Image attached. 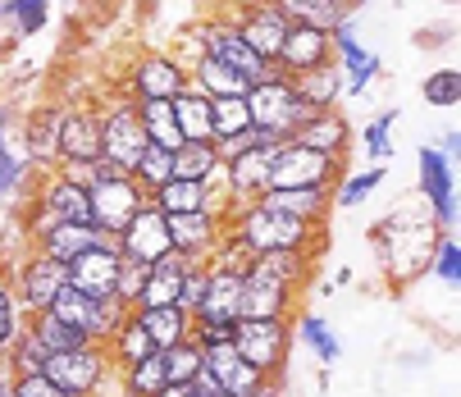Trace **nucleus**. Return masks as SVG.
I'll list each match as a JSON object with an SVG mask.
<instances>
[{
	"mask_svg": "<svg viewBox=\"0 0 461 397\" xmlns=\"http://www.w3.org/2000/svg\"><path fill=\"white\" fill-rule=\"evenodd\" d=\"M293 334H302V343L311 347V356H315L320 365H339L343 343H339L334 329H329L324 315H306V311H297V315H293Z\"/></svg>",
	"mask_w": 461,
	"mask_h": 397,
	"instance_id": "obj_33",
	"label": "nucleus"
},
{
	"mask_svg": "<svg viewBox=\"0 0 461 397\" xmlns=\"http://www.w3.org/2000/svg\"><path fill=\"white\" fill-rule=\"evenodd\" d=\"M0 397H14V374L0 365Z\"/></svg>",
	"mask_w": 461,
	"mask_h": 397,
	"instance_id": "obj_62",
	"label": "nucleus"
},
{
	"mask_svg": "<svg viewBox=\"0 0 461 397\" xmlns=\"http://www.w3.org/2000/svg\"><path fill=\"white\" fill-rule=\"evenodd\" d=\"M138 114H142V128H147V142L156 147H183V132H178V119H174V105L169 101H138Z\"/></svg>",
	"mask_w": 461,
	"mask_h": 397,
	"instance_id": "obj_36",
	"label": "nucleus"
},
{
	"mask_svg": "<svg viewBox=\"0 0 461 397\" xmlns=\"http://www.w3.org/2000/svg\"><path fill=\"white\" fill-rule=\"evenodd\" d=\"M32 202H41L50 215L69 220V224H92V206H87V187L83 183H69L59 169H46V174H32Z\"/></svg>",
	"mask_w": 461,
	"mask_h": 397,
	"instance_id": "obj_19",
	"label": "nucleus"
},
{
	"mask_svg": "<svg viewBox=\"0 0 461 397\" xmlns=\"http://www.w3.org/2000/svg\"><path fill=\"white\" fill-rule=\"evenodd\" d=\"M329 59H334V37H329L324 28H311V23H293L279 55H275V69L284 78H293V74H306V69L329 64Z\"/></svg>",
	"mask_w": 461,
	"mask_h": 397,
	"instance_id": "obj_17",
	"label": "nucleus"
},
{
	"mask_svg": "<svg viewBox=\"0 0 461 397\" xmlns=\"http://www.w3.org/2000/svg\"><path fill=\"white\" fill-rule=\"evenodd\" d=\"M151 206H160L165 215L206 211V183H192V178H169L165 187H156V192H151Z\"/></svg>",
	"mask_w": 461,
	"mask_h": 397,
	"instance_id": "obj_35",
	"label": "nucleus"
},
{
	"mask_svg": "<svg viewBox=\"0 0 461 397\" xmlns=\"http://www.w3.org/2000/svg\"><path fill=\"white\" fill-rule=\"evenodd\" d=\"M28 178H32V165L23 160L14 138H5V142H0V202H14Z\"/></svg>",
	"mask_w": 461,
	"mask_h": 397,
	"instance_id": "obj_45",
	"label": "nucleus"
},
{
	"mask_svg": "<svg viewBox=\"0 0 461 397\" xmlns=\"http://www.w3.org/2000/svg\"><path fill=\"white\" fill-rule=\"evenodd\" d=\"M192 338L202 347H215V343H233V324H215V320H192Z\"/></svg>",
	"mask_w": 461,
	"mask_h": 397,
	"instance_id": "obj_56",
	"label": "nucleus"
},
{
	"mask_svg": "<svg viewBox=\"0 0 461 397\" xmlns=\"http://www.w3.org/2000/svg\"><path fill=\"white\" fill-rule=\"evenodd\" d=\"M105 347V356H110V370L119 374V370H128V365H138L142 356H151L156 347H151V338H147V329L133 320V315H128L119 329H114V334L101 343Z\"/></svg>",
	"mask_w": 461,
	"mask_h": 397,
	"instance_id": "obj_31",
	"label": "nucleus"
},
{
	"mask_svg": "<svg viewBox=\"0 0 461 397\" xmlns=\"http://www.w3.org/2000/svg\"><path fill=\"white\" fill-rule=\"evenodd\" d=\"M297 311H302V288H293L288 279H279L266 260H251V270L242 279V315H279V320H293Z\"/></svg>",
	"mask_w": 461,
	"mask_h": 397,
	"instance_id": "obj_11",
	"label": "nucleus"
},
{
	"mask_svg": "<svg viewBox=\"0 0 461 397\" xmlns=\"http://www.w3.org/2000/svg\"><path fill=\"white\" fill-rule=\"evenodd\" d=\"M416 169H420V196H425V211H429L434 229H452L456 224V169H452V160L438 156V147H420Z\"/></svg>",
	"mask_w": 461,
	"mask_h": 397,
	"instance_id": "obj_12",
	"label": "nucleus"
},
{
	"mask_svg": "<svg viewBox=\"0 0 461 397\" xmlns=\"http://www.w3.org/2000/svg\"><path fill=\"white\" fill-rule=\"evenodd\" d=\"M169 178H174V151L151 142V147L142 151V160L133 165V183H138V187L151 196V192H156V187H165Z\"/></svg>",
	"mask_w": 461,
	"mask_h": 397,
	"instance_id": "obj_44",
	"label": "nucleus"
},
{
	"mask_svg": "<svg viewBox=\"0 0 461 397\" xmlns=\"http://www.w3.org/2000/svg\"><path fill=\"white\" fill-rule=\"evenodd\" d=\"M242 279L238 270H220V265H206V297L196 306L192 320H215V324H233L242 315Z\"/></svg>",
	"mask_w": 461,
	"mask_h": 397,
	"instance_id": "obj_23",
	"label": "nucleus"
},
{
	"mask_svg": "<svg viewBox=\"0 0 461 397\" xmlns=\"http://www.w3.org/2000/svg\"><path fill=\"white\" fill-rule=\"evenodd\" d=\"M14 397H69V392H64V388L41 370V374H23V379H14Z\"/></svg>",
	"mask_w": 461,
	"mask_h": 397,
	"instance_id": "obj_55",
	"label": "nucleus"
},
{
	"mask_svg": "<svg viewBox=\"0 0 461 397\" xmlns=\"http://www.w3.org/2000/svg\"><path fill=\"white\" fill-rule=\"evenodd\" d=\"M393 123H398V110H384V114H375L366 128H361V151H366V160L370 165H388L393 160Z\"/></svg>",
	"mask_w": 461,
	"mask_h": 397,
	"instance_id": "obj_43",
	"label": "nucleus"
},
{
	"mask_svg": "<svg viewBox=\"0 0 461 397\" xmlns=\"http://www.w3.org/2000/svg\"><path fill=\"white\" fill-rule=\"evenodd\" d=\"M156 397H196V392H192V383H165Z\"/></svg>",
	"mask_w": 461,
	"mask_h": 397,
	"instance_id": "obj_61",
	"label": "nucleus"
},
{
	"mask_svg": "<svg viewBox=\"0 0 461 397\" xmlns=\"http://www.w3.org/2000/svg\"><path fill=\"white\" fill-rule=\"evenodd\" d=\"M288 83L311 110H339L343 105V69L334 59L315 64V69H306V74H293Z\"/></svg>",
	"mask_w": 461,
	"mask_h": 397,
	"instance_id": "obj_28",
	"label": "nucleus"
},
{
	"mask_svg": "<svg viewBox=\"0 0 461 397\" xmlns=\"http://www.w3.org/2000/svg\"><path fill=\"white\" fill-rule=\"evenodd\" d=\"M233 347L266 379H284V365H288V352H293V320L242 315V320H233Z\"/></svg>",
	"mask_w": 461,
	"mask_h": 397,
	"instance_id": "obj_2",
	"label": "nucleus"
},
{
	"mask_svg": "<svg viewBox=\"0 0 461 397\" xmlns=\"http://www.w3.org/2000/svg\"><path fill=\"white\" fill-rule=\"evenodd\" d=\"M28 324H32V334L41 338V347H46V352H69V347H83V343H87V334H83V329L64 324V320H55L50 311H37V315H28Z\"/></svg>",
	"mask_w": 461,
	"mask_h": 397,
	"instance_id": "obj_40",
	"label": "nucleus"
},
{
	"mask_svg": "<svg viewBox=\"0 0 461 397\" xmlns=\"http://www.w3.org/2000/svg\"><path fill=\"white\" fill-rule=\"evenodd\" d=\"M5 275H10V288H14L19 311H23V315H37V311H46V306L55 302V293H59L64 284H69V265L28 247L23 260L14 265V270H5Z\"/></svg>",
	"mask_w": 461,
	"mask_h": 397,
	"instance_id": "obj_8",
	"label": "nucleus"
},
{
	"mask_svg": "<svg viewBox=\"0 0 461 397\" xmlns=\"http://www.w3.org/2000/svg\"><path fill=\"white\" fill-rule=\"evenodd\" d=\"M114 279H119V247L114 238L87 247L83 256L69 260V288H78L83 297L101 302V297H114Z\"/></svg>",
	"mask_w": 461,
	"mask_h": 397,
	"instance_id": "obj_16",
	"label": "nucleus"
},
{
	"mask_svg": "<svg viewBox=\"0 0 461 397\" xmlns=\"http://www.w3.org/2000/svg\"><path fill=\"white\" fill-rule=\"evenodd\" d=\"M50 23V0H10V28L14 37H37Z\"/></svg>",
	"mask_w": 461,
	"mask_h": 397,
	"instance_id": "obj_49",
	"label": "nucleus"
},
{
	"mask_svg": "<svg viewBox=\"0 0 461 397\" xmlns=\"http://www.w3.org/2000/svg\"><path fill=\"white\" fill-rule=\"evenodd\" d=\"M19 138H23V160L32 165V174H46L59 165V105H37L28 114H19Z\"/></svg>",
	"mask_w": 461,
	"mask_h": 397,
	"instance_id": "obj_18",
	"label": "nucleus"
},
{
	"mask_svg": "<svg viewBox=\"0 0 461 397\" xmlns=\"http://www.w3.org/2000/svg\"><path fill=\"white\" fill-rule=\"evenodd\" d=\"M187 87H196L202 96H242L251 83L224 59H211V55H192L187 59Z\"/></svg>",
	"mask_w": 461,
	"mask_h": 397,
	"instance_id": "obj_27",
	"label": "nucleus"
},
{
	"mask_svg": "<svg viewBox=\"0 0 461 397\" xmlns=\"http://www.w3.org/2000/svg\"><path fill=\"white\" fill-rule=\"evenodd\" d=\"M114 247H119V256H128V260H142V265H151V260L169 256V251H174V242H169L165 211L147 202V206H142L133 220L123 224V233L114 238Z\"/></svg>",
	"mask_w": 461,
	"mask_h": 397,
	"instance_id": "obj_15",
	"label": "nucleus"
},
{
	"mask_svg": "<svg viewBox=\"0 0 461 397\" xmlns=\"http://www.w3.org/2000/svg\"><path fill=\"white\" fill-rule=\"evenodd\" d=\"M275 5H279V10H284V14H288V19L297 23V19H302V10L311 5V0H275Z\"/></svg>",
	"mask_w": 461,
	"mask_h": 397,
	"instance_id": "obj_60",
	"label": "nucleus"
},
{
	"mask_svg": "<svg viewBox=\"0 0 461 397\" xmlns=\"http://www.w3.org/2000/svg\"><path fill=\"white\" fill-rule=\"evenodd\" d=\"M28 315L19 311V302H14V288H10V275L0 270V356H5V347H10V338L19 334V324H23Z\"/></svg>",
	"mask_w": 461,
	"mask_h": 397,
	"instance_id": "obj_52",
	"label": "nucleus"
},
{
	"mask_svg": "<svg viewBox=\"0 0 461 397\" xmlns=\"http://www.w3.org/2000/svg\"><path fill=\"white\" fill-rule=\"evenodd\" d=\"M41 370H46L64 392H69V397H96V392L114 379L110 356H105L101 343H83V347H69V352H50Z\"/></svg>",
	"mask_w": 461,
	"mask_h": 397,
	"instance_id": "obj_7",
	"label": "nucleus"
},
{
	"mask_svg": "<svg viewBox=\"0 0 461 397\" xmlns=\"http://www.w3.org/2000/svg\"><path fill=\"white\" fill-rule=\"evenodd\" d=\"M229 14H233V23H238V37H242L260 59L275 64V55H279V46H284L293 19L275 5V0H242V5L229 10Z\"/></svg>",
	"mask_w": 461,
	"mask_h": 397,
	"instance_id": "obj_13",
	"label": "nucleus"
},
{
	"mask_svg": "<svg viewBox=\"0 0 461 397\" xmlns=\"http://www.w3.org/2000/svg\"><path fill=\"white\" fill-rule=\"evenodd\" d=\"M133 320L147 329V338H151L156 352H165V347L192 338V315H187L178 302H169V306H133Z\"/></svg>",
	"mask_w": 461,
	"mask_h": 397,
	"instance_id": "obj_26",
	"label": "nucleus"
},
{
	"mask_svg": "<svg viewBox=\"0 0 461 397\" xmlns=\"http://www.w3.org/2000/svg\"><path fill=\"white\" fill-rule=\"evenodd\" d=\"M55 320H64V324H74V329H83L87 324V311H92V297H83L78 288H69V284H64L59 293H55V302L46 306Z\"/></svg>",
	"mask_w": 461,
	"mask_h": 397,
	"instance_id": "obj_51",
	"label": "nucleus"
},
{
	"mask_svg": "<svg viewBox=\"0 0 461 397\" xmlns=\"http://www.w3.org/2000/svg\"><path fill=\"white\" fill-rule=\"evenodd\" d=\"M348 174V160H334V156H320L302 142H284L275 151V165H270V187H329ZM266 187V192H270Z\"/></svg>",
	"mask_w": 461,
	"mask_h": 397,
	"instance_id": "obj_9",
	"label": "nucleus"
},
{
	"mask_svg": "<svg viewBox=\"0 0 461 397\" xmlns=\"http://www.w3.org/2000/svg\"><path fill=\"white\" fill-rule=\"evenodd\" d=\"M256 202H266L293 220H306V224H320L329 220V211H334V202H329V187H270V192H260Z\"/></svg>",
	"mask_w": 461,
	"mask_h": 397,
	"instance_id": "obj_25",
	"label": "nucleus"
},
{
	"mask_svg": "<svg viewBox=\"0 0 461 397\" xmlns=\"http://www.w3.org/2000/svg\"><path fill=\"white\" fill-rule=\"evenodd\" d=\"M192 37H196V55H211V59L233 64V69H238L247 83H260V78H275V74H279L270 59H260V55L238 37L233 14H211L206 23H196V28H192Z\"/></svg>",
	"mask_w": 461,
	"mask_h": 397,
	"instance_id": "obj_5",
	"label": "nucleus"
},
{
	"mask_svg": "<svg viewBox=\"0 0 461 397\" xmlns=\"http://www.w3.org/2000/svg\"><path fill=\"white\" fill-rule=\"evenodd\" d=\"M429 275L443 284V288H461V247L452 238H438L434 251H429Z\"/></svg>",
	"mask_w": 461,
	"mask_h": 397,
	"instance_id": "obj_50",
	"label": "nucleus"
},
{
	"mask_svg": "<svg viewBox=\"0 0 461 397\" xmlns=\"http://www.w3.org/2000/svg\"><path fill=\"white\" fill-rule=\"evenodd\" d=\"M242 96H211V138H229V132L251 128V110Z\"/></svg>",
	"mask_w": 461,
	"mask_h": 397,
	"instance_id": "obj_46",
	"label": "nucleus"
},
{
	"mask_svg": "<svg viewBox=\"0 0 461 397\" xmlns=\"http://www.w3.org/2000/svg\"><path fill=\"white\" fill-rule=\"evenodd\" d=\"M224 229L251 251V256H266V251H320L324 229L293 220L266 202H242L224 215Z\"/></svg>",
	"mask_w": 461,
	"mask_h": 397,
	"instance_id": "obj_1",
	"label": "nucleus"
},
{
	"mask_svg": "<svg viewBox=\"0 0 461 397\" xmlns=\"http://www.w3.org/2000/svg\"><path fill=\"white\" fill-rule=\"evenodd\" d=\"M183 87H187V64L174 50H142L119 83V92L133 101H174Z\"/></svg>",
	"mask_w": 461,
	"mask_h": 397,
	"instance_id": "obj_6",
	"label": "nucleus"
},
{
	"mask_svg": "<svg viewBox=\"0 0 461 397\" xmlns=\"http://www.w3.org/2000/svg\"><path fill=\"white\" fill-rule=\"evenodd\" d=\"M187 265H192V260H187V256H178V251H169V256L151 260V270H147V288H142L138 306H169V302H178Z\"/></svg>",
	"mask_w": 461,
	"mask_h": 397,
	"instance_id": "obj_29",
	"label": "nucleus"
},
{
	"mask_svg": "<svg viewBox=\"0 0 461 397\" xmlns=\"http://www.w3.org/2000/svg\"><path fill=\"white\" fill-rule=\"evenodd\" d=\"M133 315V306H128L123 297H101V302H92V311H87V324H83V334H87V343H105L114 329Z\"/></svg>",
	"mask_w": 461,
	"mask_h": 397,
	"instance_id": "obj_41",
	"label": "nucleus"
},
{
	"mask_svg": "<svg viewBox=\"0 0 461 397\" xmlns=\"http://www.w3.org/2000/svg\"><path fill=\"white\" fill-rule=\"evenodd\" d=\"M206 297V260H192L187 265V275H183V293H178V306L187 315H196V306H202Z\"/></svg>",
	"mask_w": 461,
	"mask_h": 397,
	"instance_id": "obj_54",
	"label": "nucleus"
},
{
	"mask_svg": "<svg viewBox=\"0 0 461 397\" xmlns=\"http://www.w3.org/2000/svg\"><path fill=\"white\" fill-rule=\"evenodd\" d=\"M96 242H105V233L96 229V224H69V220H59L32 251H41V256H55V260H64L69 265L74 256H83L87 247H96Z\"/></svg>",
	"mask_w": 461,
	"mask_h": 397,
	"instance_id": "obj_30",
	"label": "nucleus"
},
{
	"mask_svg": "<svg viewBox=\"0 0 461 397\" xmlns=\"http://www.w3.org/2000/svg\"><path fill=\"white\" fill-rule=\"evenodd\" d=\"M96 114H101V156L110 165H119L123 174H133V165L151 147L147 128H142V114H138V101L114 92L110 101H96Z\"/></svg>",
	"mask_w": 461,
	"mask_h": 397,
	"instance_id": "obj_3",
	"label": "nucleus"
},
{
	"mask_svg": "<svg viewBox=\"0 0 461 397\" xmlns=\"http://www.w3.org/2000/svg\"><path fill=\"white\" fill-rule=\"evenodd\" d=\"M438 156H447V160L456 165V156H461V132H456V128H447L443 138H438Z\"/></svg>",
	"mask_w": 461,
	"mask_h": 397,
	"instance_id": "obj_58",
	"label": "nucleus"
},
{
	"mask_svg": "<svg viewBox=\"0 0 461 397\" xmlns=\"http://www.w3.org/2000/svg\"><path fill=\"white\" fill-rule=\"evenodd\" d=\"M247 110H251V123L256 128H270V132H279V138L288 142L293 132L315 114L297 92H293V83L284 78V74H275V78H260V83H251L247 87Z\"/></svg>",
	"mask_w": 461,
	"mask_h": 397,
	"instance_id": "obj_4",
	"label": "nucleus"
},
{
	"mask_svg": "<svg viewBox=\"0 0 461 397\" xmlns=\"http://www.w3.org/2000/svg\"><path fill=\"white\" fill-rule=\"evenodd\" d=\"M14 132H19V110L14 105H0V142L14 138Z\"/></svg>",
	"mask_w": 461,
	"mask_h": 397,
	"instance_id": "obj_59",
	"label": "nucleus"
},
{
	"mask_svg": "<svg viewBox=\"0 0 461 397\" xmlns=\"http://www.w3.org/2000/svg\"><path fill=\"white\" fill-rule=\"evenodd\" d=\"M46 347H41V338L32 334V324L23 320L19 324V334L10 338V347H5V356H0V365H5L14 379H23V374H41V365H46Z\"/></svg>",
	"mask_w": 461,
	"mask_h": 397,
	"instance_id": "obj_34",
	"label": "nucleus"
},
{
	"mask_svg": "<svg viewBox=\"0 0 461 397\" xmlns=\"http://www.w3.org/2000/svg\"><path fill=\"white\" fill-rule=\"evenodd\" d=\"M220 169L215 142H183L174 147V178H192V183H206Z\"/></svg>",
	"mask_w": 461,
	"mask_h": 397,
	"instance_id": "obj_38",
	"label": "nucleus"
},
{
	"mask_svg": "<svg viewBox=\"0 0 461 397\" xmlns=\"http://www.w3.org/2000/svg\"><path fill=\"white\" fill-rule=\"evenodd\" d=\"M160 361H165V383H192V374L206 365V352H202L196 338H183V343L165 347Z\"/></svg>",
	"mask_w": 461,
	"mask_h": 397,
	"instance_id": "obj_42",
	"label": "nucleus"
},
{
	"mask_svg": "<svg viewBox=\"0 0 461 397\" xmlns=\"http://www.w3.org/2000/svg\"><path fill=\"white\" fill-rule=\"evenodd\" d=\"M420 96L434 110H456L461 105V69H434V74H425Z\"/></svg>",
	"mask_w": 461,
	"mask_h": 397,
	"instance_id": "obj_48",
	"label": "nucleus"
},
{
	"mask_svg": "<svg viewBox=\"0 0 461 397\" xmlns=\"http://www.w3.org/2000/svg\"><path fill=\"white\" fill-rule=\"evenodd\" d=\"M119 388H123V397H156L165 388V361H160V352H151L138 365L119 370Z\"/></svg>",
	"mask_w": 461,
	"mask_h": 397,
	"instance_id": "obj_39",
	"label": "nucleus"
},
{
	"mask_svg": "<svg viewBox=\"0 0 461 397\" xmlns=\"http://www.w3.org/2000/svg\"><path fill=\"white\" fill-rule=\"evenodd\" d=\"M384 183V165H370V169H348L339 183H334V192H329V202H334V211H352V206H361L366 196L375 192Z\"/></svg>",
	"mask_w": 461,
	"mask_h": 397,
	"instance_id": "obj_37",
	"label": "nucleus"
},
{
	"mask_svg": "<svg viewBox=\"0 0 461 397\" xmlns=\"http://www.w3.org/2000/svg\"><path fill=\"white\" fill-rule=\"evenodd\" d=\"M169 224V242L178 256L187 260H211L215 242L224 238V220L211 215V211H187V215H165Z\"/></svg>",
	"mask_w": 461,
	"mask_h": 397,
	"instance_id": "obj_20",
	"label": "nucleus"
},
{
	"mask_svg": "<svg viewBox=\"0 0 461 397\" xmlns=\"http://www.w3.org/2000/svg\"><path fill=\"white\" fill-rule=\"evenodd\" d=\"M151 196L133 183V174H110V178H96L87 187V206H92V224L105 233V238H119L123 224L133 220Z\"/></svg>",
	"mask_w": 461,
	"mask_h": 397,
	"instance_id": "obj_10",
	"label": "nucleus"
},
{
	"mask_svg": "<svg viewBox=\"0 0 461 397\" xmlns=\"http://www.w3.org/2000/svg\"><path fill=\"white\" fill-rule=\"evenodd\" d=\"M202 352H206V370L220 379V388L229 397H256L260 383H266V374H260L256 365H247L233 343H215V347H202Z\"/></svg>",
	"mask_w": 461,
	"mask_h": 397,
	"instance_id": "obj_24",
	"label": "nucleus"
},
{
	"mask_svg": "<svg viewBox=\"0 0 461 397\" xmlns=\"http://www.w3.org/2000/svg\"><path fill=\"white\" fill-rule=\"evenodd\" d=\"M147 270H151V265L119 256V279H114V297H123L128 306H138V297H142V288H147Z\"/></svg>",
	"mask_w": 461,
	"mask_h": 397,
	"instance_id": "obj_53",
	"label": "nucleus"
},
{
	"mask_svg": "<svg viewBox=\"0 0 461 397\" xmlns=\"http://www.w3.org/2000/svg\"><path fill=\"white\" fill-rule=\"evenodd\" d=\"M288 142H302V147H311L320 156L348 160V151H352V123H348L343 110H315Z\"/></svg>",
	"mask_w": 461,
	"mask_h": 397,
	"instance_id": "obj_22",
	"label": "nucleus"
},
{
	"mask_svg": "<svg viewBox=\"0 0 461 397\" xmlns=\"http://www.w3.org/2000/svg\"><path fill=\"white\" fill-rule=\"evenodd\" d=\"M59 160H96L101 156V114L96 101H74L59 105Z\"/></svg>",
	"mask_w": 461,
	"mask_h": 397,
	"instance_id": "obj_14",
	"label": "nucleus"
},
{
	"mask_svg": "<svg viewBox=\"0 0 461 397\" xmlns=\"http://www.w3.org/2000/svg\"><path fill=\"white\" fill-rule=\"evenodd\" d=\"M215 397H229V392H215Z\"/></svg>",
	"mask_w": 461,
	"mask_h": 397,
	"instance_id": "obj_64",
	"label": "nucleus"
},
{
	"mask_svg": "<svg viewBox=\"0 0 461 397\" xmlns=\"http://www.w3.org/2000/svg\"><path fill=\"white\" fill-rule=\"evenodd\" d=\"M420 50H434V46H447V28H420L416 37H411Z\"/></svg>",
	"mask_w": 461,
	"mask_h": 397,
	"instance_id": "obj_57",
	"label": "nucleus"
},
{
	"mask_svg": "<svg viewBox=\"0 0 461 397\" xmlns=\"http://www.w3.org/2000/svg\"><path fill=\"white\" fill-rule=\"evenodd\" d=\"M443 5H456V0H443Z\"/></svg>",
	"mask_w": 461,
	"mask_h": 397,
	"instance_id": "obj_63",
	"label": "nucleus"
},
{
	"mask_svg": "<svg viewBox=\"0 0 461 397\" xmlns=\"http://www.w3.org/2000/svg\"><path fill=\"white\" fill-rule=\"evenodd\" d=\"M169 105H174V119H178L183 142H215V138H211V96H202L196 87H183Z\"/></svg>",
	"mask_w": 461,
	"mask_h": 397,
	"instance_id": "obj_32",
	"label": "nucleus"
},
{
	"mask_svg": "<svg viewBox=\"0 0 461 397\" xmlns=\"http://www.w3.org/2000/svg\"><path fill=\"white\" fill-rule=\"evenodd\" d=\"M275 151H279V147H275ZM275 151H242V156H233V160L220 165V183H224V192H229V202H233V206L256 202V196L270 187Z\"/></svg>",
	"mask_w": 461,
	"mask_h": 397,
	"instance_id": "obj_21",
	"label": "nucleus"
},
{
	"mask_svg": "<svg viewBox=\"0 0 461 397\" xmlns=\"http://www.w3.org/2000/svg\"><path fill=\"white\" fill-rule=\"evenodd\" d=\"M366 5V0H311V5L302 10L297 23H311V28H324V32H334L339 23L357 19V10Z\"/></svg>",
	"mask_w": 461,
	"mask_h": 397,
	"instance_id": "obj_47",
	"label": "nucleus"
}]
</instances>
